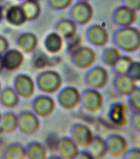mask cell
<instances>
[{"label":"cell","instance_id":"cell-42","mask_svg":"<svg viewBox=\"0 0 140 159\" xmlns=\"http://www.w3.org/2000/svg\"><path fill=\"white\" fill-rule=\"evenodd\" d=\"M2 17H3V8L0 5V21L2 19Z\"/></svg>","mask_w":140,"mask_h":159},{"label":"cell","instance_id":"cell-16","mask_svg":"<svg viewBox=\"0 0 140 159\" xmlns=\"http://www.w3.org/2000/svg\"><path fill=\"white\" fill-rule=\"evenodd\" d=\"M114 88L119 94L128 97L138 87V83L129 75H116L113 81Z\"/></svg>","mask_w":140,"mask_h":159},{"label":"cell","instance_id":"cell-31","mask_svg":"<svg viewBox=\"0 0 140 159\" xmlns=\"http://www.w3.org/2000/svg\"><path fill=\"white\" fill-rule=\"evenodd\" d=\"M127 98L129 108L134 112H140V87H137Z\"/></svg>","mask_w":140,"mask_h":159},{"label":"cell","instance_id":"cell-29","mask_svg":"<svg viewBox=\"0 0 140 159\" xmlns=\"http://www.w3.org/2000/svg\"><path fill=\"white\" fill-rule=\"evenodd\" d=\"M27 148L21 144H12L5 151L4 159H26Z\"/></svg>","mask_w":140,"mask_h":159},{"label":"cell","instance_id":"cell-22","mask_svg":"<svg viewBox=\"0 0 140 159\" xmlns=\"http://www.w3.org/2000/svg\"><path fill=\"white\" fill-rule=\"evenodd\" d=\"M78 25L71 18L59 20L55 26V32L59 33L64 39H69L77 34Z\"/></svg>","mask_w":140,"mask_h":159},{"label":"cell","instance_id":"cell-9","mask_svg":"<svg viewBox=\"0 0 140 159\" xmlns=\"http://www.w3.org/2000/svg\"><path fill=\"white\" fill-rule=\"evenodd\" d=\"M105 140L107 148V154L114 158H122L129 150L127 139L121 134H111Z\"/></svg>","mask_w":140,"mask_h":159},{"label":"cell","instance_id":"cell-10","mask_svg":"<svg viewBox=\"0 0 140 159\" xmlns=\"http://www.w3.org/2000/svg\"><path fill=\"white\" fill-rule=\"evenodd\" d=\"M138 12L123 4L116 7L112 13L114 24L119 27L134 26L138 21Z\"/></svg>","mask_w":140,"mask_h":159},{"label":"cell","instance_id":"cell-19","mask_svg":"<svg viewBox=\"0 0 140 159\" xmlns=\"http://www.w3.org/2000/svg\"><path fill=\"white\" fill-rule=\"evenodd\" d=\"M17 50L23 54L34 53L38 46V38L32 32H25L20 35L17 40Z\"/></svg>","mask_w":140,"mask_h":159},{"label":"cell","instance_id":"cell-26","mask_svg":"<svg viewBox=\"0 0 140 159\" xmlns=\"http://www.w3.org/2000/svg\"><path fill=\"white\" fill-rule=\"evenodd\" d=\"M87 148L94 159H103L107 155L106 140L99 136L94 137Z\"/></svg>","mask_w":140,"mask_h":159},{"label":"cell","instance_id":"cell-25","mask_svg":"<svg viewBox=\"0 0 140 159\" xmlns=\"http://www.w3.org/2000/svg\"><path fill=\"white\" fill-rule=\"evenodd\" d=\"M20 99L19 95L12 87H6L0 92V103L7 109L16 108L19 104Z\"/></svg>","mask_w":140,"mask_h":159},{"label":"cell","instance_id":"cell-2","mask_svg":"<svg viewBox=\"0 0 140 159\" xmlns=\"http://www.w3.org/2000/svg\"><path fill=\"white\" fill-rule=\"evenodd\" d=\"M36 86L42 94H54L62 89L63 80L61 75L54 70H45L37 76Z\"/></svg>","mask_w":140,"mask_h":159},{"label":"cell","instance_id":"cell-21","mask_svg":"<svg viewBox=\"0 0 140 159\" xmlns=\"http://www.w3.org/2000/svg\"><path fill=\"white\" fill-rule=\"evenodd\" d=\"M45 47L47 52L56 55L61 52L64 47V39L56 32H50L45 39Z\"/></svg>","mask_w":140,"mask_h":159},{"label":"cell","instance_id":"cell-17","mask_svg":"<svg viewBox=\"0 0 140 159\" xmlns=\"http://www.w3.org/2000/svg\"><path fill=\"white\" fill-rule=\"evenodd\" d=\"M2 61L5 70H17L24 62V54L17 49H8L2 55Z\"/></svg>","mask_w":140,"mask_h":159},{"label":"cell","instance_id":"cell-33","mask_svg":"<svg viewBox=\"0 0 140 159\" xmlns=\"http://www.w3.org/2000/svg\"><path fill=\"white\" fill-rule=\"evenodd\" d=\"M127 75L137 83H140V61H134Z\"/></svg>","mask_w":140,"mask_h":159},{"label":"cell","instance_id":"cell-37","mask_svg":"<svg viewBox=\"0 0 140 159\" xmlns=\"http://www.w3.org/2000/svg\"><path fill=\"white\" fill-rule=\"evenodd\" d=\"M122 159H140V148H129Z\"/></svg>","mask_w":140,"mask_h":159},{"label":"cell","instance_id":"cell-11","mask_svg":"<svg viewBox=\"0 0 140 159\" xmlns=\"http://www.w3.org/2000/svg\"><path fill=\"white\" fill-rule=\"evenodd\" d=\"M18 116V129L26 135L36 134L40 126V118L32 111H23Z\"/></svg>","mask_w":140,"mask_h":159},{"label":"cell","instance_id":"cell-34","mask_svg":"<svg viewBox=\"0 0 140 159\" xmlns=\"http://www.w3.org/2000/svg\"><path fill=\"white\" fill-rule=\"evenodd\" d=\"M82 38L79 35L76 34L71 38L68 39V48L70 54L78 50L80 47H82Z\"/></svg>","mask_w":140,"mask_h":159},{"label":"cell","instance_id":"cell-7","mask_svg":"<svg viewBox=\"0 0 140 159\" xmlns=\"http://www.w3.org/2000/svg\"><path fill=\"white\" fill-rule=\"evenodd\" d=\"M72 62L74 66L81 70H89L93 66L96 60V52L91 47H80L73 52Z\"/></svg>","mask_w":140,"mask_h":159},{"label":"cell","instance_id":"cell-20","mask_svg":"<svg viewBox=\"0 0 140 159\" xmlns=\"http://www.w3.org/2000/svg\"><path fill=\"white\" fill-rule=\"evenodd\" d=\"M5 19L8 24L13 27H20L27 22L22 6L19 4L11 5L7 8L5 12Z\"/></svg>","mask_w":140,"mask_h":159},{"label":"cell","instance_id":"cell-3","mask_svg":"<svg viewBox=\"0 0 140 159\" xmlns=\"http://www.w3.org/2000/svg\"><path fill=\"white\" fill-rule=\"evenodd\" d=\"M105 104L103 94L97 89L88 88L82 93L81 105L88 114H97L101 111Z\"/></svg>","mask_w":140,"mask_h":159},{"label":"cell","instance_id":"cell-1","mask_svg":"<svg viewBox=\"0 0 140 159\" xmlns=\"http://www.w3.org/2000/svg\"><path fill=\"white\" fill-rule=\"evenodd\" d=\"M115 47L125 53H134L140 50V29L138 27H119L113 33Z\"/></svg>","mask_w":140,"mask_h":159},{"label":"cell","instance_id":"cell-14","mask_svg":"<svg viewBox=\"0 0 140 159\" xmlns=\"http://www.w3.org/2000/svg\"><path fill=\"white\" fill-rule=\"evenodd\" d=\"M108 119L115 126L124 127L128 123L127 105L121 101L115 102L109 108Z\"/></svg>","mask_w":140,"mask_h":159},{"label":"cell","instance_id":"cell-27","mask_svg":"<svg viewBox=\"0 0 140 159\" xmlns=\"http://www.w3.org/2000/svg\"><path fill=\"white\" fill-rule=\"evenodd\" d=\"M122 56L121 50L116 47H110L105 48L101 55V60L106 66L113 68L116 63Z\"/></svg>","mask_w":140,"mask_h":159},{"label":"cell","instance_id":"cell-43","mask_svg":"<svg viewBox=\"0 0 140 159\" xmlns=\"http://www.w3.org/2000/svg\"><path fill=\"white\" fill-rule=\"evenodd\" d=\"M47 159H62L60 157H58V156H54V157H49V158H47Z\"/></svg>","mask_w":140,"mask_h":159},{"label":"cell","instance_id":"cell-13","mask_svg":"<svg viewBox=\"0 0 140 159\" xmlns=\"http://www.w3.org/2000/svg\"><path fill=\"white\" fill-rule=\"evenodd\" d=\"M87 39L94 47H102L110 42V33L106 27L101 24H93L87 29Z\"/></svg>","mask_w":140,"mask_h":159},{"label":"cell","instance_id":"cell-4","mask_svg":"<svg viewBox=\"0 0 140 159\" xmlns=\"http://www.w3.org/2000/svg\"><path fill=\"white\" fill-rule=\"evenodd\" d=\"M70 18L77 25H86L94 16L93 7L89 2L76 1L70 7Z\"/></svg>","mask_w":140,"mask_h":159},{"label":"cell","instance_id":"cell-23","mask_svg":"<svg viewBox=\"0 0 140 159\" xmlns=\"http://www.w3.org/2000/svg\"><path fill=\"white\" fill-rule=\"evenodd\" d=\"M18 129V116L13 112L2 114L0 120V133L3 134H13Z\"/></svg>","mask_w":140,"mask_h":159},{"label":"cell","instance_id":"cell-48","mask_svg":"<svg viewBox=\"0 0 140 159\" xmlns=\"http://www.w3.org/2000/svg\"><path fill=\"white\" fill-rule=\"evenodd\" d=\"M17 1H22V2H23L24 0H17Z\"/></svg>","mask_w":140,"mask_h":159},{"label":"cell","instance_id":"cell-5","mask_svg":"<svg viewBox=\"0 0 140 159\" xmlns=\"http://www.w3.org/2000/svg\"><path fill=\"white\" fill-rule=\"evenodd\" d=\"M58 93V102L63 109L74 110L81 105L82 93L75 87H64Z\"/></svg>","mask_w":140,"mask_h":159},{"label":"cell","instance_id":"cell-24","mask_svg":"<svg viewBox=\"0 0 140 159\" xmlns=\"http://www.w3.org/2000/svg\"><path fill=\"white\" fill-rule=\"evenodd\" d=\"M21 6L26 19L29 22L36 20L41 13V6L38 0H24Z\"/></svg>","mask_w":140,"mask_h":159},{"label":"cell","instance_id":"cell-38","mask_svg":"<svg viewBox=\"0 0 140 159\" xmlns=\"http://www.w3.org/2000/svg\"><path fill=\"white\" fill-rule=\"evenodd\" d=\"M122 3L136 12L140 11V0H122Z\"/></svg>","mask_w":140,"mask_h":159},{"label":"cell","instance_id":"cell-46","mask_svg":"<svg viewBox=\"0 0 140 159\" xmlns=\"http://www.w3.org/2000/svg\"><path fill=\"white\" fill-rule=\"evenodd\" d=\"M5 0H0V4H1V3H2V2H4Z\"/></svg>","mask_w":140,"mask_h":159},{"label":"cell","instance_id":"cell-32","mask_svg":"<svg viewBox=\"0 0 140 159\" xmlns=\"http://www.w3.org/2000/svg\"><path fill=\"white\" fill-rule=\"evenodd\" d=\"M50 8L56 11H63L70 8L74 4V0H47Z\"/></svg>","mask_w":140,"mask_h":159},{"label":"cell","instance_id":"cell-45","mask_svg":"<svg viewBox=\"0 0 140 159\" xmlns=\"http://www.w3.org/2000/svg\"><path fill=\"white\" fill-rule=\"evenodd\" d=\"M2 90V84H1V82H0V92Z\"/></svg>","mask_w":140,"mask_h":159},{"label":"cell","instance_id":"cell-49","mask_svg":"<svg viewBox=\"0 0 140 159\" xmlns=\"http://www.w3.org/2000/svg\"><path fill=\"white\" fill-rule=\"evenodd\" d=\"M139 57H140V50H139Z\"/></svg>","mask_w":140,"mask_h":159},{"label":"cell","instance_id":"cell-36","mask_svg":"<svg viewBox=\"0 0 140 159\" xmlns=\"http://www.w3.org/2000/svg\"><path fill=\"white\" fill-rule=\"evenodd\" d=\"M130 124L132 129L140 134V112H134L130 117Z\"/></svg>","mask_w":140,"mask_h":159},{"label":"cell","instance_id":"cell-15","mask_svg":"<svg viewBox=\"0 0 140 159\" xmlns=\"http://www.w3.org/2000/svg\"><path fill=\"white\" fill-rule=\"evenodd\" d=\"M93 138L91 129L85 124H76L72 129V139L79 148H87Z\"/></svg>","mask_w":140,"mask_h":159},{"label":"cell","instance_id":"cell-8","mask_svg":"<svg viewBox=\"0 0 140 159\" xmlns=\"http://www.w3.org/2000/svg\"><path fill=\"white\" fill-rule=\"evenodd\" d=\"M56 109V103L50 95L42 94L37 96L32 103V112L36 115L45 119L54 114Z\"/></svg>","mask_w":140,"mask_h":159},{"label":"cell","instance_id":"cell-6","mask_svg":"<svg viewBox=\"0 0 140 159\" xmlns=\"http://www.w3.org/2000/svg\"><path fill=\"white\" fill-rule=\"evenodd\" d=\"M110 75L106 67L95 66L88 70L86 75V83L89 88L94 89H103L107 85Z\"/></svg>","mask_w":140,"mask_h":159},{"label":"cell","instance_id":"cell-28","mask_svg":"<svg viewBox=\"0 0 140 159\" xmlns=\"http://www.w3.org/2000/svg\"><path fill=\"white\" fill-rule=\"evenodd\" d=\"M27 158L28 159H47L48 150L40 143H32L27 148Z\"/></svg>","mask_w":140,"mask_h":159},{"label":"cell","instance_id":"cell-18","mask_svg":"<svg viewBox=\"0 0 140 159\" xmlns=\"http://www.w3.org/2000/svg\"><path fill=\"white\" fill-rule=\"evenodd\" d=\"M57 151L62 159H74L78 154L79 148L70 138H63L57 143Z\"/></svg>","mask_w":140,"mask_h":159},{"label":"cell","instance_id":"cell-47","mask_svg":"<svg viewBox=\"0 0 140 159\" xmlns=\"http://www.w3.org/2000/svg\"><path fill=\"white\" fill-rule=\"evenodd\" d=\"M1 117H2V114H1V113H0V120H1Z\"/></svg>","mask_w":140,"mask_h":159},{"label":"cell","instance_id":"cell-35","mask_svg":"<svg viewBox=\"0 0 140 159\" xmlns=\"http://www.w3.org/2000/svg\"><path fill=\"white\" fill-rule=\"evenodd\" d=\"M35 66L36 68L41 69V68H45L49 64V59L48 57L43 53V52H39L38 54L36 56L35 58Z\"/></svg>","mask_w":140,"mask_h":159},{"label":"cell","instance_id":"cell-30","mask_svg":"<svg viewBox=\"0 0 140 159\" xmlns=\"http://www.w3.org/2000/svg\"><path fill=\"white\" fill-rule=\"evenodd\" d=\"M133 61L134 59L128 55H122L121 58L118 60V61L114 66V72L116 75L127 74Z\"/></svg>","mask_w":140,"mask_h":159},{"label":"cell","instance_id":"cell-39","mask_svg":"<svg viewBox=\"0 0 140 159\" xmlns=\"http://www.w3.org/2000/svg\"><path fill=\"white\" fill-rule=\"evenodd\" d=\"M9 49V42L6 37L0 35V55H3Z\"/></svg>","mask_w":140,"mask_h":159},{"label":"cell","instance_id":"cell-12","mask_svg":"<svg viewBox=\"0 0 140 159\" xmlns=\"http://www.w3.org/2000/svg\"><path fill=\"white\" fill-rule=\"evenodd\" d=\"M36 82L32 77L25 74L17 75L14 80V89L21 99H31L36 91Z\"/></svg>","mask_w":140,"mask_h":159},{"label":"cell","instance_id":"cell-44","mask_svg":"<svg viewBox=\"0 0 140 159\" xmlns=\"http://www.w3.org/2000/svg\"><path fill=\"white\" fill-rule=\"evenodd\" d=\"M77 1H84V2H90L91 0H77Z\"/></svg>","mask_w":140,"mask_h":159},{"label":"cell","instance_id":"cell-40","mask_svg":"<svg viewBox=\"0 0 140 159\" xmlns=\"http://www.w3.org/2000/svg\"><path fill=\"white\" fill-rule=\"evenodd\" d=\"M74 159H94L93 157L87 151L79 152L78 154L77 155Z\"/></svg>","mask_w":140,"mask_h":159},{"label":"cell","instance_id":"cell-41","mask_svg":"<svg viewBox=\"0 0 140 159\" xmlns=\"http://www.w3.org/2000/svg\"><path fill=\"white\" fill-rule=\"evenodd\" d=\"M4 66H3V61H2V56L0 55V73L3 70Z\"/></svg>","mask_w":140,"mask_h":159}]
</instances>
